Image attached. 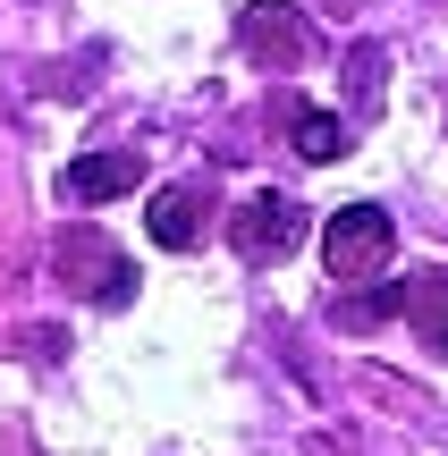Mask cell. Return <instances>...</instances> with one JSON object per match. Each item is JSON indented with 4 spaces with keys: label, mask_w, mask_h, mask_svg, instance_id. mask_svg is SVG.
I'll return each mask as SVG.
<instances>
[{
    "label": "cell",
    "mask_w": 448,
    "mask_h": 456,
    "mask_svg": "<svg viewBox=\"0 0 448 456\" xmlns=\"http://www.w3.org/2000/svg\"><path fill=\"white\" fill-rule=\"evenodd\" d=\"M389 245H398V228H389L381 203H347V212H330V228H322V262H330V279H372L389 262Z\"/></svg>",
    "instance_id": "obj_1"
},
{
    "label": "cell",
    "mask_w": 448,
    "mask_h": 456,
    "mask_svg": "<svg viewBox=\"0 0 448 456\" xmlns=\"http://www.w3.org/2000/svg\"><path fill=\"white\" fill-rule=\"evenodd\" d=\"M297 237H305V212L288 195H254L246 212H237V254L246 262H280Z\"/></svg>",
    "instance_id": "obj_2"
},
{
    "label": "cell",
    "mask_w": 448,
    "mask_h": 456,
    "mask_svg": "<svg viewBox=\"0 0 448 456\" xmlns=\"http://www.w3.org/2000/svg\"><path fill=\"white\" fill-rule=\"evenodd\" d=\"M144 178V161L135 152H85V161H68V203H110V195H127V186Z\"/></svg>",
    "instance_id": "obj_3"
},
{
    "label": "cell",
    "mask_w": 448,
    "mask_h": 456,
    "mask_svg": "<svg viewBox=\"0 0 448 456\" xmlns=\"http://www.w3.org/2000/svg\"><path fill=\"white\" fill-rule=\"evenodd\" d=\"M152 237H161L169 254H186V245H195V195H186V186L152 195Z\"/></svg>",
    "instance_id": "obj_4"
},
{
    "label": "cell",
    "mask_w": 448,
    "mask_h": 456,
    "mask_svg": "<svg viewBox=\"0 0 448 456\" xmlns=\"http://www.w3.org/2000/svg\"><path fill=\"white\" fill-rule=\"evenodd\" d=\"M297 152L305 161H338V152H347V127H338L330 110H297Z\"/></svg>",
    "instance_id": "obj_5"
},
{
    "label": "cell",
    "mask_w": 448,
    "mask_h": 456,
    "mask_svg": "<svg viewBox=\"0 0 448 456\" xmlns=\"http://www.w3.org/2000/svg\"><path fill=\"white\" fill-rule=\"evenodd\" d=\"M406 313L423 322V338L448 355V279H423V288H406Z\"/></svg>",
    "instance_id": "obj_6"
},
{
    "label": "cell",
    "mask_w": 448,
    "mask_h": 456,
    "mask_svg": "<svg viewBox=\"0 0 448 456\" xmlns=\"http://www.w3.org/2000/svg\"><path fill=\"white\" fill-rule=\"evenodd\" d=\"M246 43H254V51H271V43H280L288 60H297V51H305V34L288 26V17H246Z\"/></svg>",
    "instance_id": "obj_7"
}]
</instances>
